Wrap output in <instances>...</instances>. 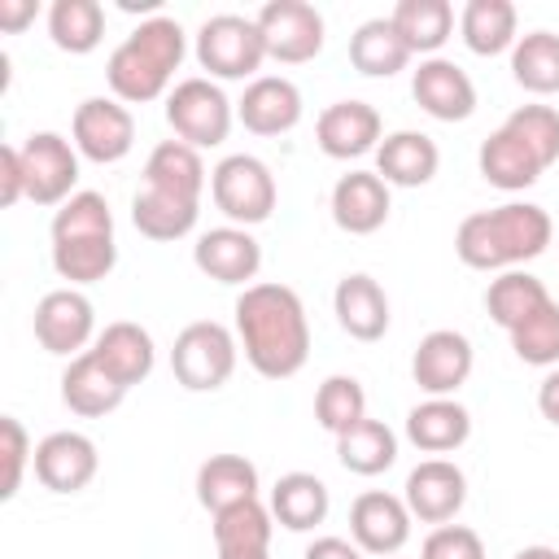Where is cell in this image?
Segmentation results:
<instances>
[{
	"label": "cell",
	"instance_id": "cell-46",
	"mask_svg": "<svg viewBox=\"0 0 559 559\" xmlns=\"http://www.w3.org/2000/svg\"><path fill=\"white\" fill-rule=\"evenodd\" d=\"M26 201V175H22V153L17 144H4L0 148V205H17Z\"/></svg>",
	"mask_w": 559,
	"mask_h": 559
},
{
	"label": "cell",
	"instance_id": "cell-42",
	"mask_svg": "<svg viewBox=\"0 0 559 559\" xmlns=\"http://www.w3.org/2000/svg\"><path fill=\"white\" fill-rule=\"evenodd\" d=\"M542 166H555L559 162V109L555 105H520L507 114L502 122Z\"/></svg>",
	"mask_w": 559,
	"mask_h": 559
},
{
	"label": "cell",
	"instance_id": "cell-25",
	"mask_svg": "<svg viewBox=\"0 0 559 559\" xmlns=\"http://www.w3.org/2000/svg\"><path fill=\"white\" fill-rule=\"evenodd\" d=\"M122 397H127V384H118L92 349L70 358V367L61 371V402L83 419H100V415L118 411Z\"/></svg>",
	"mask_w": 559,
	"mask_h": 559
},
{
	"label": "cell",
	"instance_id": "cell-30",
	"mask_svg": "<svg viewBox=\"0 0 559 559\" xmlns=\"http://www.w3.org/2000/svg\"><path fill=\"white\" fill-rule=\"evenodd\" d=\"M205 183H210V175H205L201 148H192L183 140H162L144 162V188H162V192L201 201Z\"/></svg>",
	"mask_w": 559,
	"mask_h": 559
},
{
	"label": "cell",
	"instance_id": "cell-7",
	"mask_svg": "<svg viewBox=\"0 0 559 559\" xmlns=\"http://www.w3.org/2000/svg\"><path fill=\"white\" fill-rule=\"evenodd\" d=\"M166 122L175 131V140L192 144V148H218L231 135L236 109L227 100V92L214 79H179L166 96Z\"/></svg>",
	"mask_w": 559,
	"mask_h": 559
},
{
	"label": "cell",
	"instance_id": "cell-47",
	"mask_svg": "<svg viewBox=\"0 0 559 559\" xmlns=\"http://www.w3.org/2000/svg\"><path fill=\"white\" fill-rule=\"evenodd\" d=\"M301 559H367V555L345 537H314Z\"/></svg>",
	"mask_w": 559,
	"mask_h": 559
},
{
	"label": "cell",
	"instance_id": "cell-11",
	"mask_svg": "<svg viewBox=\"0 0 559 559\" xmlns=\"http://www.w3.org/2000/svg\"><path fill=\"white\" fill-rule=\"evenodd\" d=\"M35 341L48 354L79 358L96 341V310L79 288H52L35 306Z\"/></svg>",
	"mask_w": 559,
	"mask_h": 559
},
{
	"label": "cell",
	"instance_id": "cell-45",
	"mask_svg": "<svg viewBox=\"0 0 559 559\" xmlns=\"http://www.w3.org/2000/svg\"><path fill=\"white\" fill-rule=\"evenodd\" d=\"M419 559H485V542L467 524H437L424 537Z\"/></svg>",
	"mask_w": 559,
	"mask_h": 559
},
{
	"label": "cell",
	"instance_id": "cell-28",
	"mask_svg": "<svg viewBox=\"0 0 559 559\" xmlns=\"http://www.w3.org/2000/svg\"><path fill=\"white\" fill-rule=\"evenodd\" d=\"M201 218V201H188V197H175V192H162V188H140L131 197V223L144 240H183Z\"/></svg>",
	"mask_w": 559,
	"mask_h": 559
},
{
	"label": "cell",
	"instance_id": "cell-22",
	"mask_svg": "<svg viewBox=\"0 0 559 559\" xmlns=\"http://www.w3.org/2000/svg\"><path fill=\"white\" fill-rule=\"evenodd\" d=\"M437 166H441L437 140L424 131H411V127L384 135L376 148V175L389 188H424V183H432Z\"/></svg>",
	"mask_w": 559,
	"mask_h": 559
},
{
	"label": "cell",
	"instance_id": "cell-31",
	"mask_svg": "<svg viewBox=\"0 0 559 559\" xmlns=\"http://www.w3.org/2000/svg\"><path fill=\"white\" fill-rule=\"evenodd\" d=\"M411 48H406V39L397 35V26L389 22V17H367L354 35H349V61H354V70L358 74H367V79H393L397 70H406L411 66Z\"/></svg>",
	"mask_w": 559,
	"mask_h": 559
},
{
	"label": "cell",
	"instance_id": "cell-6",
	"mask_svg": "<svg viewBox=\"0 0 559 559\" xmlns=\"http://www.w3.org/2000/svg\"><path fill=\"white\" fill-rule=\"evenodd\" d=\"M192 52H197L201 70H210V79H249L253 83L258 66L266 61V39L258 31V17L214 13L201 22Z\"/></svg>",
	"mask_w": 559,
	"mask_h": 559
},
{
	"label": "cell",
	"instance_id": "cell-39",
	"mask_svg": "<svg viewBox=\"0 0 559 559\" xmlns=\"http://www.w3.org/2000/svg\"><path fill=\"white\" fill-rule=\"evenodd\" d=\"M511 79L533 96L559 92V35L555 31H528L511 48Z\"/></svg>",
	"mask_w": 559,
	"mask_h": 559
},
{
	"label": "cell",
	"instance_id": "cell-18",
	"mask_svg": "<svg viewBox=\"0 0 559 559\" xmlns=\"http://www.w3.org/2000/svg\"><path fill=\"white\" fill-rule=\"evenodd\" d=\"M380 140H384V122L380 109L367 100H332L314 122V144L336 162L367 157L380 148Z\"/></svg>",
	"mask_w": 559,
	"mask_h": 559
},
{
	"label": "cell",
	"instance_id": "cell-13",
	"mask_svg": "<svg viewBox=\"0 0 559 559\" xmlns=\"http://www.w3.org/2000/svg\"><path fill=\"white\" fill-rule=\"evenodd\" d=\"M96 467H100V454H96V441L87 432H74V428H61V432H48L39 445H35V480L48 489V493H79L96 480Z\"/></svg>",
	"mask_w": 559,
	"mask_h": 559
},
{
	"label": "cell",
	"instance_id": "cell-33",
	"mask_svg": "<svg viewBox=\"0 0 559 559\" xmlns=\"http://www.w3.org/2000/svg\"><path fill=\"white\" fill-rule=\"evenodd\" d=\"M271 533H275V515L262 498L227 507V511L214 515L218 555H271Z\"/></svg>",
	"mask_w": 559,
	"mask_h": 559
},
{
	"label": "cell",
	"instance_id": "cell-50",
	"mask_svg": "<svg viewBox=\"0 0 559 559\" xmlns=\"http://www.w3.org/2000/svg\"><path fill=\"white\" fill-rule=\"evenodd\" d=\"M511 559H559V550H555V546H524V550H515Z\"/></svg>",
	"mask_w": 559,
	"mask_h": 559
},
{
	"label": "cell",
	"instance_id": "cell-32",
	"mask_svg": "<svg viewBox=\"0 0 559 559\" xmlns=\"http://www.w3.org/2000/svg\"><path fill=\"white\" fill-rule=\"evenodd\" d=\"M476 166H480L485 183H493V188H502V192H524V188H533V183L542 179V170H546L507 127L489 131V140H485L480 153H476Z\"/></svg>",
	"mask_w": 559,
	"mask_h": 559
},
{
	"label": "cell",
	"instance_id": "cell-38",
	"mask_svg": "<svg viewBox=\"0 0 559 559\" xmlns=\"http://www.w3.org/2000/svg\"><path fill=\"white\" fill-rule=\"evenodd\" d=\"M118 262V240L114 236H70V240H52V271L61 280H70V288L96 284L114 271Z\"/></svg>",
	"mask_w": 559,
	"mask_h": 559
},
{
	"label": "cell",
	"instance_id": "cell-37",
	"mask_svg": "<svg viewBox=\"0 0 559 559\" xmlns=\"http://www.w3.org/2000/svg\"><path fill=\"white\" fill-rule=\"evenodd\" d=\"M48 39L70 57H87L105 39L100 0H52L48 4Z\"/></svg>",
	"mask_w": 559,
	"mask_h": 559
},
{
	"label": "cell",
	"instance_id": "cell-52",
	"mask_svg": "<svg viewBox=\"0 0 559 559\" xmlns=\"http://www.w3.org/2000/svg\"><path fill=\"white\" fill-rule=\"evenodd\" d=\"M389 559H397V555H389Z\"/></svg>",
	"mask_w": 559,
	"mask_h": 559
},
{
	"label": "cell",
	"instance_id": "cell-2",
	"mask_svg": "<svg viewBox=\"0 0 559 559\" xmlns=\"http://www.w3.org/2000/svg\"><path fill=\"white\" fill-rule=\"evenodd\" d=\"M555 240V223L533 201H507L493 210H476L454 231V253L472 271H515L546 253Z\"/></svg>",
	"mask_w": 559,
	"mask_h": 559
},
{
	"label": "cell",
	"instance_id": "cell-36",
	"mask_svg": "<svg viewBox=\"0 0 559 559\" xmlns=\"http://www.w3.org/2000/svg\"><path fill=\"white\" fill-rule=\"evenodd\" d=\"M550 301V293H546V284L537 280V275H528V271H498L493 280H489V288H485V310H489V319L502 328V332H511L515 323H524L533 310H542Z\"/></svg>",
	"mask_w": 559,
	"mask_h": 559
},
{
	"label": "cell",
	"instance_id": "cell-34",
	"mask_svg": "<svg viewBox=\"0 0 559 559\" xmlns=\"http://www.w3.org/2000/svg\"><path fill=\"white\" fill-rule=\"evenodd\" d=\"M389 22L397 26L411 52L437 57V48L454 35V4L450 0H397Z\"/></svg>",
	"mask_w": 559,
	"mask_h": 559
},
{
	"label": "cell",
	"instance_id": "cell-15",
	"mask_svg": "<svg viewBox=\"0 0 559 559\" xmlns=\"http://www.w3.org/2000/svg\"><path fill=\"white\" fill-rule=\"evenodd\" d=\"M411 96L437 122H463L476 114V83L450 57H424L411 74Z\"/></svg>",
	"mask_w": 559,
	"mask_h": 559
},
{
	"label": "cell",
	"instance_id": "cell-27",
	"mask_svg": "<svg viewBox=\"0 0 559 559\" xmlns=\"http://www.w3.org/2000/svg\"><path fill=\"white\" fill-rule=\"evenodd\" d=\"M271 515L288 528V533H310L328 520V485L314 476V472H284L275 485H271Z\"/></svg>",
	"mask_w": 559,
	"mask_h": 559
},
{
	"label": "cell",
	"instance_id": "cell-51",
	"mask_svg": "<svg viewBox=\"0 0 559 559\" xmlns=\"http://www.w3.org/2000/svg\"><path fill=\"white\" fill-rule=\"evenodd\" d=\"M218 559H271V555H218Z\"/></svg>",
	"mask_w": 559,
	"mask_h": 559
},
{
	"label": "cell",
	"instance_id": "cell-23",
	"mask_svg": "<svg viewBox=\"0 0 559 559\" xmlns=\"http://www.w3.org/2000/svg\"><path fill=\"white\" fill-rule=\"evenodd\" d=\"M92 354L105 362V371L118 380V384H140L153 376V362H157V345L148 336V328L131 323V319H118V323H105L92 341Z\"/></svg>",
	"mask_w": 559,
	"mask_h": 559
},
{
	"label": "cell",
	"instance_id": "cell-12",
	"mask_svg": "<svg viewBox=\"0 0 559 559\" xmlns=\"http://www.w3.org/2000/svg\"><path fill=\"white\" fill-rule=\"evenodd\" d=\"M476 367V349L463 332L437 328L428 332L411 354V376L428 397H454Z\"/></svg>",
	"mask_w": 559,
	"mask_h": 559
},
{
	"label": "cell",
	"instance_id": "cell-44",
	"mask_svg": "<svg viewBox=\"0 0 559 559\" xmlns=\"http://www.w3.org/2000/svg\"><path fill=\"white\" fill-rule=\"evenodd\" d=\"M0 454H4V480H0V498L9 502V498H17L22 476H26V467L35 463V445H31L26 428H22L13 415H4V419H0Z\"/></svg>",
	"mask_w": 559,
	"mask_h": 559
},
{
	"label": "cell",
	"instance_id": "cell-3",
	"mask_svg": "<svg viewBox=\"0 0 559 559\" xmlns=\"http://www.w3.org/2000/svg\"><path fill=\"white\" fill-rule=\"evenodd\" d=\"M188 52V35L175 17L157 13L148 22H140L105 61V79L114 100L122 105H148L157 96H170V79L183 66Z\"/></svg>",
	"mask_w": 559,
	"mask_h": 559
},
{
	"label": "cell",
	"instance_id": "cell-21",
	"mask_svg": "<svg viewBox=\"0 0 559 559\" xmlns=\"http://www.w3.org/2000/svg\"><path fill=\"white\" fill-rule=\"evenodd\" d=\"M332 310H336L341 332L354 341H380L389 332V297L380 280H371L367 271H349L336 280Z\"/></svg>",
	"mask_w": 559,
	"mask_h": 559
},
{
	"label": "cell",
	"instance_id": "cell-43",
	"mask_svg": "<svg viewBox=\"0 0 559 559\" xmlns=\"http://www.w3.org/2000/svg\"><path fill=\"white\" fill-rule=\"evenodd\" d=\"M48 236H52V240H70V236H114L109 201H105L100 192H92V188L74 192L66 205H57Z\"/></svg>",
	"mask_w": 559,
	"mask_h": 559
},
{
	"label": "cell",
	"instance_id": "cell-9",
	"mask_svg": "<svg viewBox=\"0 0 559 559\" xmlns=\"http://www.w3.org/2000/svg\"><path fill=\"white\" fill-rule=\"evenodd\" d=\"M70 140L79 157L96 166H114L135 148V118L114 96H87L70 118Z\"/></svg>",
	"mask_w": 559,
	"mask_h": 559
},
{
	"label": "cell",
	"instance_id": "cell-49",
	"mask_svg": "<svg viewBox=\"0 0 559 559\" xmlns=\"http://www.w3.org/2000/svg\"><path fill=\"white\" fill-rule=\"evenodd\" d=\"M537 411H542L546 424L559 428V367H550V371L542 376V384H537Z\"/></svg>",
	"mask_w": 559,
	"mask_h": 559
},
{
	"label": "cell",
	"instance_id": "cell-24",
	"mask_svg": "<svg viewBox=\"0 0 559 559\" xmlns=\"http://www.w3.org/2000/svg\"><path fill=\"white\" fill-rule=\"evenodd\" d=\"M406 437L415 450L441 459L472 437V415L454 397H424L419 406L406 411Z\"/></svg>",
	"mask_w": 559,
	"mask_h": 559
},
{
	"label": "cell",
	"instance_id": "cell-41",
	"mask_svg": "<svg viewBox=\"0 0 559 559\" xmlns=\"http://www.w3.org/2000/svg\"><path fill=\"white\" fill-rule=\"evenodd\" d=\"M511 349L520 362L528 367H559V301L550 297L542 310H533L524 323H515L511 332Z\"/></svg>",
	"mask_w": 559,
	"mask_h": 559
},
{
	"label": "cell",
	"instance_id": "cell-4",
	"mask_svg": "<svg viewBox=\"0 0 559 559\" xmlns=\"http://www.w3.org/2000/svg\"><path fill=\"white\" fill-rule=\"evenodd\" d=\"M210 197H214L218 214L231 227H258V223L271 218V210L280 201V188H275V175H271V166L262 157L227 153L210 170Z\"/></svg>",
	"mask_w": 559,
	"mask_h": 559
},
{
	"label": "cell",
	"instance_id": "cell-20",
	"mask_svg": "<svg viewBox=\"0 0 559 559\" xmlns=\"http://www.w3.org/2000/svg\"><path fill=\"white\" fill-rule=\"evenodd\" d=\"M236 118L253 135H288L301 122V87L284 74H258L236 100Z\"/></svg>",
	"mask_w": 559,
	"mask_h": 559
},
{
	"label": "cell",
	"instance_id": "cell-8",
	"mask_svg": "<svg viewBox=\"0 0 559 559\" xmlns=\"http://www.w3.org/2000/svg\"><path fill=\"white\" fill-rule=\"evenodd\" d=\"M22 175H26V201L35 205H66L79 183V148L74 140L57 131H31L22 144Z\"/></svg>",
	"mask_w": 559,
	"mask_h": 559
},
{
	"label": "cell",
	"instance_id": "cell-17",
	"mask_svg": "<svg viewBox=\"0 0 559 559\" xmlns=\"http://www.w3.org/2000/svg\"><path fill=\"white\" fill-rule=\"evenodd\" d=\"M402 498L419 524H450L467 502V476L450 459H424L406 472Z\"/></svg>",
	"mask_w": 559,
	"mask_h": 559
},
{
	"label": "cell",
	"instance_id": "cell-5",
	"mask_svg": "<svg viewBox=\"0 0 559 559\" xmlns=\"http://www.w3.org/2000/svg\"><path fill=\"white\" fill-rule=\"evenodd\" d=\"M240 358V341L231 328L214 323V319H197L188 323L175 345H170V371L188 393H214L231 380Z\"/></svg>",
	"mask_w": 559,
	"mask_h": 559
},
{
	"label": "cell",
	"instance_id": "cell-16",
	"mask_svg": "<svg viewBox=\"0 0 559 559\" xmlns=\"http://www.w3.org/2000/svg\"><path fill=\"white\" fill-rule=\"evenodd\" d=\"M192 262L214 284H240V288H249L258 280V271H262V245L253 240L249 227L223 223V227H210V231L197 236Z\"/></svg>",
	"mask_w": 559,
	"mask_h": 559
},
{
	"label": "cell",
	"instance_id": "cell-1",
	"mask_svg": "<svg viewBox=\"0 0 559 559\" xmlns=\"http://www.w3.org/2000/svg\"><path fill=\"white\" fill-rule=\"evenodd\" d=\"M236 341L245 362L266 380H288L310 358V319L288 284H249L236 306Z\"/></svg>",
	"mask_w": 559,
	"mask_h": 559
},
{
	"label": "cell",
	"instance_id": "cell-48",
	"mask_svg": "<svg viewBox=\"0 0 559 559\" xmlns=\"http://www.w3.org/2000/svg\"><path fill=\"white\" fill-rule=\"evenodd\" d=\"M35 13H39L35 0H0V31L17 35L26 31V22H35Z\"/></svg>",
	"mask_w": 559,
	"mask_h": 559
},
{
	"label": "cell",
	"instance_id": "cell-14",
	"mask_svg": "<svg viewBox=\"0 0 559 559\" xmlns=\"http://www.w3.org/2000/svg\"><path fill=\"white\" fill-rule=\"evenodd\" d=\"M411 524H415V515H411L406 498L384 493V489H367L349 507V537L362 555H380V559L397 555L411 542Z\"/></svg>",
	"mask_w": 559,
	"mask_h": 559
},
{
	"label": "cell",
	"instance_id": "cell-40",
	"mask_svg": "<svg viewBox=\"0 0 559 559\" xmlns=\"http://www.w3.org/2000/svg\"><path fill=\"white\" fill-rule=\"evenodd\" d=\"M314 419L332 437L349 432L354 424L367 419V389L354 376H328L319 384V393H314Z\"/></svg>",
	"mask_w": 559,
	"mask_h": 559
},
{
	"label": "cell",
	"instance_id": "cell-29",
	"mask_svg": "<svg viewBox=\"0 0 559 559\" xmlns=\"http://www.w3.org/2000/svg\"><path fill=\"white\" fill-rule=\"evenodd\" d=\"M459 35L476 57L511 52L520 39V13L511 0H467L459 13Z\"/></svg>",
	"mask_w": 559,
	"mask_h": 559
},
{
	"label": "cell",
	"instance_id": "cell-26",
	"mask_svg": "<svg viewBox=\"0 0 559 559\" xmlns=\"http://www.w3.org/2000/svg\"><path fill=\"white\" fill-rule=\"evenodd\" d=\"M258 489H262L258 467L245 454H210L197 467V502L210 515H218L227 507H240V502H253Z\"/></svg>",
	"mask_w": 559,
	"mask_h": 559
},
{
	"label": "cell",
	"instance_id": "cell-10",
	"mask_svg": "<svg viewBox=\"0 0 559 559\" xmlns=\"http://www.w3.org/2000/svg\"><path fill=\"white\" fill-rule=\"evenodd\" d=\"M258 31L271 61L301 66L323 52V13L306 0H266L258 9Z\"/></svg>",
	"mask_w": 559,
	"mask_h": 559
},
{
	"label": "cell",
	"instance_id": "cell-19",
	"mask_svg": "<svg viewBox=\"0 0 559 559\" xmlns=\"http://www.w3.org/2000/svg\"><path fill=\"white\" fill-rule=\"evenodd\" d=\"M332 223L349 236H371L389 223V210H393V197H389V183L376 175V170H349L332 183Z\"/></svg>",
	"mask_w": 559,
	"mask_h": 559
},
{
	"label": "cell",
	"instance_id": "cell-35",
	"mask_svg": "<svg viewBox=\"0 0 559 559\" xmlns=\"http://www.w3.org/2000/svg\"><path fill=\"white\" fill-rule=\"evenodd\" d=\"M336 459L354 476H380V472H389L397 463V437H393V428L384 419L367 415L362 424H354L349 432L336 437Z\"/></svg>",
	"mask_w": 559,
	"mask_h": 559
}]
</instances>
